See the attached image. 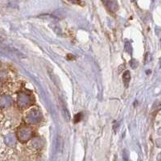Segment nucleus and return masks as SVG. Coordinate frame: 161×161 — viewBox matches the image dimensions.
<instances>
[{
	"label": "nucleus",
	"mask_w": 161,
	"mask_h": 161,
	"mask_svg": "<svg viewBox=\"0 0 161 161\" xmlns=\"http://www.w3.org/2000/svg\"><path fill=\"white\" fill-rule=\"evenodd\" d=\"M61 107H62L63 110H64V111H63V114H64V118H65V119L69 121L70 119L69 112V110H67V108H66V106H64V104L63 102H61Z\"/></svg>",
	"instance_id": "1"
},
{
	"label": "nucleus",
	"mask_w": 161,
	"mask_h": 161,
	"mask_svg": "<svg viewBox=\"0 0 161 161\" xmlns=\"http://www.w3.org/2000/svg\"><path fill=\"white\" fill-rule=\"evenodd\" d=\"M130 73L129 71H126L123 74V80H124V82L126 83V85H127V83L130 81Z\"/></svg>",
	"instance_id": "2"
},
{
	"label": "nucleus",
	"mask_w": 161,
	"mask_h": 161,
	"mask_svg": "<svg viewBox=\"0 0 161 161\" xmlns=\"http://www.w3.org/2000/svg\"><path fill=\"white\" fill-rule=\"evenodd\" d=\"M81 117H82V114L81 113H79L77 114H76L75 118H74V122H75V123H78V122H80Z\"/></svg>",
	"instance_id": "3"
}]
</instances>
